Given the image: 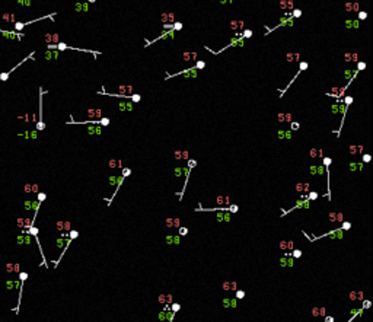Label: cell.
<instances>
[{
  "label": "cell",
  "instance_id": "1",
  "mask_svg": "<svg viewBox=\"0 0 373 322\" xmlns=\"http://www.w3.org/2000/svg\"><path fill=\"white\" fill-rule=\"evenodd\" d=\"M55 15H57V13L54 12V13H51V15H45V16H41V18H37V19L28 21V22H15V24H13V31H16V32H21V31H22L25 26H28V25H32V24H35V22L44 21V19H52Z\"/></svg>",
  "mask_w": 373,
  "mask_h": 322
},
{
  "label": "cell",
  "instance_id": "2",
  "mask_svg": "<svg viewBox=\"0 0 373 322\" xmlns=\"http://www.w3.org/2000/svg\"><path fill=\"white\" fill-rule=\"evenodd\" d=\"M34 55H35V51H32V52H31L29 55H26V57L24 58V60H22V61H19V63H18V64H16L15 67H12V69H10L9 72H1V73H0V80H1V82L7 80V79H9V76H10L12 73H13V72H15V70H16V69H18L19 66H22V64L25 63L26 60H34Z\"/></svg>",
  "mask_w": 373,
  "mask_h": 322
},
{
  "label": "cell",
  "instance_id": "3",
  "mask_svg": "<svg viewBox=\"0 0 373 322\" xmlns=\"http://www.w3.org/2000/svg\"><path fill=\"white\" fill-rule=\"evenodd\" d=\"M244 38H241V37H235V40H232L230 42H229V45H226V47H223L222 50H219V51H213V50H210L208 47H206V50H208L211 54H220L222 51H224V50H227V48H230V47H242L244 45Z\"/></svg>",
  "mask_w": 373,
  "mask_h": 322
},
{
  "label": "cell",
  "instance_id": "4",
  "mask_svg": "<svg viewBox=\"0 0 373 322\" xmlns=\"http://www.w3.org/2000/svg\"><path fill=\"white\" fill-rule=\"evenodd\" d=\"M175 37V31L174 29H166L165 32H162V35H159L157 38H155V40H144V47H149L152 44H155V42H157V41H160V40H166V38H174Z\"/></svg>",
  "mask_w": 373,
  "mask_h": 322
},
{
  "label": "cell",
  "instance_id": "5",
  "mask_svg": "<svg viewBox=\"0 0 373 322\" xmlns=\"http://www.w3.org/2000/svg\"><path fill=\"white\" fill-rule=\"evenodd\" d=\"M99 95H108V96H118V98H125V99H130L133 104H136V102H140V99H142V96L140 95H121V93H108V92H98Z\"/></svg>",
  "mask_w": 373,
  "mask_h": 322
},
{
  "label": "cell",
  "instance_id": "6",
  "mask_svg": "<svg viewBox=\"0 0 373 322\" xmlns=\"http://www.w3.org/2000/svg\"><path fill=\"white\" fill-rule=\"evenodd\" d=\"M308 67H309V63H308V61H300V64H299V72H298V73H296V74H295V77H293V79H292V82H290V83H289V85H287V88H286V89H284V91H281V93H280V98H281V96H283V95H284V92H286V91H287V89H289V88H290V86H292V83H293V82H295V80H296V79H298V77H299V74H300V72H303V70H306V69H308Z\"/></svg>",
  "mask_w": 373,
  "mask_h": 322
},
{
  "label": "cell",
  "instance_id": "7",
  "mask_svg": "<svg viewBox=\"0 0 373 322\" xmlns=\"http://www.w3.org/2000/svg\"><path fill=\"white\" fill-rule=\"evenodd\" d=\"M0 35L6 37L7 40H18V41H21L24 37V34H19L16 31H4V29H0Z\"/></svg>",
  "mask_w": 373,
  "mask_h": 322
},
{
  "label": "cell",
  "instance_id": "8",
  "mask_svg": "<svg viewBox=\"0 0 373 322\" xmlns=\"http://www.w3.org/2000/svg\"><path fill=\"white\" fill-rule=\"evenodd\" d=\"M45 92L42 91V88H40V121L37 123V130H44V123H42V95Z\"/></svg>",
  "mask_w": 373,
  "mask_h": 322
},
{
  "label": "cell",
  "instance_id": "9",
  "mask_svg": "<svg viewBox=\"0 0 373 322\" xmlns=\"http://www.w3.org/2000/svg\"><path fill=\"white\" fill-rule=\"evenodd\" d=\"M86 114L89 118H101L103 112H102V109H98V108H89L86 111Z\"/></svg>",
  "mask_w": 373,
  "mask_h": 322
},
{
  "label": "cell",
  "instance_id": "10",
  "mask_svg": "<svg viewBox=\"0 0 373 322\" xmlns=\"http://www.w3.org/2000/svg\"><path fill=\"white\" fill-rule=\"evenodd\" d=\"M160 19L163 21V25L174 24V22H175V15H174V13H163V15L160 16Z\"/></svg>",
  "mask_w": 373,
  "mask_h": 322
},
{
  "label": "cell",
  "instance_id": "11",
  "mask_svg": "<svg viewBox=\"0 0 373 322\" xmlns=\"http://www.w3.org/2000/svg\"><path fill=\"white\" fill-rule=\"evenodd\" d=\"M45 41H47V44H57V42H60L58 41V34H47L45 35Z\"/></svg>",
  "mask_w": 373,
  "mask_h": 322
},
{
  "label": "cell",
  "instance_id": "12",
  "mask_svg": "<svg viewBox=\"0 0 373 322\" xmlns=\"http://www.w3.org/2000/svg\"><path fill=\"white\" fill-rule=\"evenodd\" d=\"M58 58V51L57 50H47L45 51V60H55Z\"/></svg>",
  "mask_w": 373,
  "mask_h": 322
},
{
  "label": "cell",
  "instance_id": "13",
  "mask_svg": "<svg viewBox=\"0 0 373 322\" xmlns=\"http://www.w3.org/2000/svg\"><path fill=\"white\" fill-rule=\"evenodd\" d=\"M163 28L165 29H174L175 32H176V31H181L184 28V25L181 24V22H174V24H169V25H163Z\"/></svg>",
  "mask_w": 373,
  "mask_h": 322
},
{
  "label": "cell",
  "instance_id": "14",
  "mask_svg": "<svg viewBox=\"0 0 373 322\" xmlns=\"http://www.w3.org/2000/svg\"><path fill=\"white\" fill-rule=\"evenodd\" d=\"M280 7L283 10H292L293 9V0H283V1H280Z\"/></svg>",
  "mask_w": 373,
  "mask_h": 322
},
{
  "label": "cell",
  "instance_id": "15",
  "mask_svg": "<svg viewBox=\"0 0 373 322\" xmlns=\"http://www.w3.org/2000/svg\"><path fill=\"white\" fill-rule=\"evenodd\" d=\"M244 21H232L230 22V28L233 29V31H241V29H244Z\"/></svg>",
  "mask_w": 373,
  "mask_h": 322
},
{
  "label": "cell",
  "instance_id": "16",
  "mask_svg": "<svg viewBox=\"0 0 373 322\" xmlns=\"http://www.w3.org/2000/svg\"><path fill=\"white\" fill-rule=\"evenodd\" d=\"M1 19H3V21H6V22H10V24L18 22V21H16V18H15V13H3V15H1Z\"/></svg>",
  "mask_w": 373,
  "mask_h": 322
},
{
  "label": "cell",
  "instance_id": "17",
  "mask_svg": "<svg viewBox=\"0 0 373 322\" xmlns=\"http://www.w3.org/2000/svg\"><path fill=\"white\" fill-rule=\"evenodd\" d=\"M198 54L197 52H184V60L185 61H197Z\"/></svg>",
  "mask_w": 373,
  "mask_h": 322
},
{
  "label": "cell",
  "instance_id": "18",
  "mask_svg": "<svg viewBox=\"0 0 373 322\" xmlns=\"http://www.w3.org/2000/svg\"><path fill=\"white\" fill-rule=\"evenodd\" d=\"M344 60L346 61H359V57L356 52H346L344 54Z\"/></svg>",
  "mask_w": 373,
  "mask_h": 322
},
{
  "label": "cell",
  "instance_id": "19",
  "mask_svg": "<svg viewBox=\"0 0 373 322\" xmlns=\"http://www.w3.org/2000/svg\"><path fill=\"white\" fill-rule=\"evenodd\" d=\"M120 92H123L121 95H128V93L133 92V86H130V85H121V86H120Z\"/></svg>",
  "mask_w": 373,
  "mask_h": 322
},
{
  "label": "cell",
  "instance_id": "20",
  "mask_svg": "<svg viewBox=\"0 0 373 322\" xmlns=\"http://www.w3.org/2000/svg\"><path fill=\"white\" fill-rule=\"evenodd\" d=\"M217 220H219V222H222V220H223V222H229V220H230V214L222 211V213L217 214Z\"/></svg>",
  "mask_w": 373,
  "mask_h": 322
},
{
  "label": "cell",
  "instance_id": "21",
  "mask_svg": "<svg viewBox=\"0 0 373 322\" xmlns=\"http://www.w3.org/2000/svg\"><path fill=\"white\" fill-rule=\"evenodd\" d=\"M118 108L121 109V111H131L133 109V104H128V102H121L120 105H118Z\"/></svg>",
  "mask_w": 373,
  "mask_h": 322
},
{
  "label": "cell",
  "instance_id": "22",
  "mask_svg": "<svg viewBox=\"0 0 373 322\" xmlns=\"http://www.w3.org/2000/svg\"><path fill=\"white\" fill-rule=\"evenodd\" d=\"M289 15H290V18L296 19V18H300V16H302V10H300V9H292V12H290Z\"/></svg>",
  "mask_w": 373,
  "mask_h": 322
},
{
  "label": "cell",
  "instance_id": "23",
  "mask_svg": "<svg viewBox=\"0 0 373 322\" xmlns=\"http://www.w3.org/2000/svg\"><path fill=\"white\" fill-rule=\"evenodd\" d=\"M252 29H244L242 31V34H241V38H244V40H248V38H251L252 37Z\"/></svg>",
  "mask_w": 373,
  "mask_h": 322
},
{
  "label": "cell",
  "instance_id": "24",
  "mask_svg": "<svg viewBox=\"0 0 373 322\" xmlns=\"http://www.w3.org/2000/svg\"><path fill=\"white\" fill-rule=\"evenodd\" d=\"M299 52H287V61H295V60H299Z\"/></svg>",
  "mask_w": 373,
  "mask_h": 322
},
{
  "label": "cell",
  "instance_id": "25",
  "mask_svg": "<svg viewBox=\"0 0 373 322\" xmlns=\"http://www.w3.org/2000/svg\"><path fill=\"white\" fill-rule=\"evenodd\" d=\"M75 9L77 10V12H82V10H83V12H86V10H88V4H85V3H77V4L75 6Z\"/></svg>",
  "mask_w": 373,
  "mask_h": 322
},
{
  "label": "cell",
  "instance_id": "26",
  "mask_svg": "<svg viewBox=\"0 0 373 322\" xmlns=\"http://www.w3.org/2000/svg\"><path fill=\"white\" fill-rule=\"evenodd\" d=\"M296 190H298L299 193L308 191V190H309V184H298V185H296Z\"/></svg>",
  "mask_w": 373,
  "mask_h": 322
},
{
  "label": "cell",
  "instance_id": "27",
  "mask_svg": "<svg viewBox=\"0 0 373 322\" xmlns=\"http://www.w3.org/2000/svg\"><path fill=\"white\" fill-rule=\"evenodd\" d=\"M204 67H206V61H203V60H197V61H195V66H194L195 70H201V69H204Z\"/></svg>",
  "mask_w": 373,
  "mask_h": 322
},
{
  "label": "cell",
  "instance_id": "28",
  "mask_svg": "<svg viewBox=\"0 0 373 322\" xmlns=\"http://www.w3.org/2000/svg\"><path fill=\"white\" fill-rule=\"evenodd\" d=\"M18 4L24 6V7H28V6H31V0H18Z\"/></svg>",
  "mask_w": 373,
  "mask_h": 322
},
{
  "label": "cell",
  "instance_id": "29",
  "mask_svg": "<svg viewBox=\"0 0 373 322\" xmlns=\"http://www.w3.org/2000/svg\"><path fill=\"white\" fill-rule=\"evenodd\" d=\"M346 7H347V12H353V9H359V4H350V3H347L346 4Z\"/></svg>",
  "mask_w": 373,
  "mask_h": 322
},
{
  "label": "cell",
  "instance_id": "30",
  "mask_svg": "<svg viewBox=\"0 0 373 322\" xmlns=\"http://www.w3.org/2000/svg\"><path fill=\"white\" fill-rule=\"evenodd\" d=\"M89 133H91V134H99V133H101V128H99V127H95V128L89 127Z\"/></svg>",
  "mask_w": 373,
  "mask_h": 322
},
{
  "label": "cell",
  "instance_id": "31",
  "mask_svg": "<svg viewBox=\"0 0 373 322\" xmlns=\"http://www.w3.org/2000/svg\"><path fill=\"white\" fill-rule=\"evenodd\" d=\"M366 18H367V13H366L364 10H360V12H359V19H360V21H364Z\"/></svg>",
  "mask_w": 373,
  "mask_h": 322
},
{
  "label": "cell",
  "instance_id": "32",
  "mask_svg": "<svg viewBox=\"0 0 373 322\" xmlns=\"http://www.w3.org/2000/svg\"><path fill=\"white\" fill-rule=\"evenodd\" d=\"M29 233H31L32 236H35V238H37V235H38V229H37V227H34V226H31V227H29Z\"/></svg>",
  "mask_w": 373,
  "mask_h": 322
},
{
  "label": "cell",
  "instance_id": "33",
  "mask_svg": "<svg viewBox=\"0 0 373 322\" xmlns=\"http://www.w3.org/2000/svg\"><path fill=\"white\" fill-rule=\"evenodd\" d=\"M364 67H366V63H357V72H360V70H364Z\"/></svg>",
  "mask_w": 373,
  "mask_h": 322
},
{
  "label": "cell",
  "instance_id": "34",
  "mask_svg": "<svg viewBox=\"0 0 373 322\" xmlns=\"http://www.w3.org/2000/svg\"><path fill=\"white\" fill-rule=\"evenodd\" d=\"M19 278H21V283H24L26 278H28V272H21V274H19Z\"/></svg>",
  "mask_w": 373,
  "mask_h": 322
},
{
  "label": "cell",
  "instance_id": "35",
  "mask_svg": "<svg viewBox=\"0 0 373 322\" xmlns=\"http://www.w3.org/2000/svg\"><path fill=\"white\" fill-rule=\"evenodd\" d=\"M165 224H166V227H172L174 226V219H166Z\"/></svg>",
  "mask_w": 373,
  "mask_h": 322
},
{
  "label": "cell",
  "instance_id": "36",
  "mask_svg": "<svg viewBox=\"0 0 373 322\" xmlns=\"http://www.w3.org/2000/svg\"><path fill=\"white\" fill-rule=\"evenodd\" d=\"M223 289H224V290L232 289V281H226V283H223Z\"/></svg>",
  "mask_w": 373,
  "mask_h": 322
},
{
  "label": "cell",
  "instance_id": "37",
  "mask_svg": "<svg viewBox=\"0 0 373 322\" xmlns=\"http://www.w3.org/2000/svg\"><path fill=\"white\" fill-rule=\"evenodd\" d=\"M117 165H118V162H117L115 159H111V160H109V168H117Z\"/></svg>",
  "mask_w": 373,
  "mask_h": 322
},
{
  "label": "cell",
  "instance_id": "38",
  "mask_svg": "<svg viewBox=\"0 0 373 322\" xmlns=\"http://www.w3.org/2000/svg\"><path fill=\"white\" fill-rule=\"evenodd\" d=\"M45 198H47V196H45L44 193H38V201H40V203H41V201H44Z\"/></svg>",
  "mask_w": 373,
  "mask_h": 322
},
{
  "label": "cell",
  "instance_id": "39",
  "mask_svg": "<svg viewBox=\"0 0 373 322\" xmlns=\"http://www.w3.org/2000/svg\"><path fill=\"white\" fill-rule=\"evenodd\" d=\"M278 121L280 123H286V114H278Z\"/></svg>",
  "mask_w": 373,
  "mask_h": 322
},
{
  "label": "cell",
  "instance_id": "40",
  "mask_svg": "<svg viewBox=\"0 0 373 322\" xmlns=\"http://www.w3.org/2000/svg\"><path fill=\"white\" fill-rule=\"evenodd\" d=\"M329 220L331 222H337V213H331L329 214Z\"/></svg>",
  "mask_w": 373,
  "mask_h": 322
},
{
  "label": "cell",
  "instance_id": "41",
  "mask_svg": "<svg viewBox=\"0 0 373 322\" xmlns=\"http://www.w3.org/2000/svg\"><path fill=\"white\" fill-rule=\"evenodd\" d=\"M175 157H176V159H182V152H181V150H176V152H175Z\"/></svg>",
  "mask_w": 373,
  "mask_h": 322
},
{
  "label": "cell",
  "instance_id": "42",
  "mask_svg": "<svg viewBox=\"0 0 373 322\" xmlns=\"http://www.w3.org/2000/svg\"><path fill=\"white\" fill-rule=\"evenodd\" d=\"M188 233V229L187 227H181L179 229V235H187Z\"/></svg>",
  "mask_w": 373,
  "mask_h": 322
},
{
  "label": "cell",
  "instance_id": "43",
  "mask_svg": "<svg viewBox=\"0 0 373 322\" xmlns=\"http://www.w3.org/2000/svg\"><path fill=\"white\" fill-rule=\"evenodd\" d=\"M300 255H302V251H300V249H296V251L293 252V257H295V258H299Z\"/></svg>",
  "mask_w": 373,
  "mask_h": 322
},
{
  "label": "cell",
  "instance_id": "44",
  "mask_svg": "<svg viewBox=\"0 0 373 322\" xmlns=\"http://www.w3.org/2000/svg\"><path fill=\"white\" fill-rule=\"evenodd\" d=\"M244 296H245V293H244L242 290H238V293H236V297H238V299H242Z\"/></svg>",
  "mask_w": 373,
  "mask_h": 322
},
{
  "label": "cell",
  "instance_id": "45",
  "mask_svg": "<svg viewBox=\"0 0 373 322\" xmlns=\"http://www.w3.org/2000/svg\"><path fill=\"white\" fill-rule=\"evenodd\" d=\"M357 149H359V147H357V146H351V147H350V153H351V155H354V153H357Z\"/></svg>",
  "mask_w": 373,
  "mask_h": 322
},
{
  "label": "cell",
  "instance_id": "46",
  "mask_svg": "<svg viewBox=\"0 0 373 322\" xmlns=\"http://www.w3.org/2000/svg\"><path fill=\"white\" fill-rule=\"evenodd\" d=\"M308 198H310V200H316V198H318V194H316V193H310Z\"/></svg>",
  "mask_w": 373,
  "mask_h": 322
},
{
  "label": "cell",
  "instance_id": "47",
  "mask_svg": "<svg viewBox=\"0 0 373 322\" xmlns=\"http://www.w3.org/2000/svg\"><path fill=\"white\" fill-rule=\"evenodd\" d=\"M25 207H26V210H31V207H32V201H25Z\"/></svg>",
  "mask_w": 373,
  "mask_h": 322
},
{
  "label": "cell",
  "instance_id": "48",
  "mask_svg": "<svg viewBox=\"0 0 373 322\" xmlns=\"http://www.w3.org/2000/svg\"><path fill=\"white\" fill-rule=\"evenodd\" d=\"M290 124H292V127H290L292 130H299V123H290Z\"/></svg>",
  "mask_w": 373,
  "mask_h": 322
},
{
  "label": "cell",
  "instance_id": "49",
  "mask_svg": "<svg viewBox=\"0 0 373 322\" xmlns=\"http://www.w3.org/2000/svg\"><path fill=\"white\" fill-rule=\"evenodd\" d=\"M230 211H233V213H236L238 211V206H230V208H229Z\"/></svg>",
  "mask_w": 373,
  "mask_h": 322
},
{
  "label": "cell",
  "instance_id": "50",
  "mask_svg": "<svg viewBox=\"0 0 373 322\" xmlns=\"http://www.w3.org/2000/svg\"><path fill=\"white\" fill-rule=\"evenodd\" d=\"M73 238H77V232L76 230H72V233H70V239H73Z\"/></svg>",
  "mask_w": 373,
  "mask_h": 322
},
{
  "label": "cell",
  "instance_id": "51",
  "mask_svg": "<svg viewBox=\"0 0 373 322\" xmlns=\"http://www.w3.org/2000/svg\"><path fill=\"white\" fill-rule=\"evenodd\" d=\"M350 227H351V224H350V223H344V224H343V227H341V229H343V230H344V229H350Z\"/></svg>",
  "mask_w": 373,
  "mask_h": 322
},
{
  "label": "cell",
  "instance_id": "52",
  "mask_svg": "<svg viewBox=\"0 0 373 322\" xmlns=\"http://www.w3.org/2000/svg\"><path fill=\"white\" fill-rule=\"evenodd\" d=\"M363 160H364V162H369V160H370V155H364V156H363Z\"/></svg>",
  "mask_w": 373,
  "mask_h": 322
},
{
  "label": "cell",
  "instance_id": "53",
  "mask_svg": "<svg viewBox=\"0 0 373 322\" xmlns=\"http://www.w3.org/2000/svg\"><path fill=\"white\" fill-rule=\"evenodd\" d=\"M174 226L175 227H179V219H174Z\"/></svg>",
  "mask_w": 373,
  "mask_h": 322
},
{
  "label": "cell",
  "instance_id": "54",
  "mask_svg": "<svg viewBox=\"0 0 373 322\" xmlns=\"http://www.w3.org/2000/svg\"><path fill=\"white\" fill-rule=\"evenodd\" d=\"M165 300H166V297L163 296V295H160V296H159V302H160V303H163Z\"/></svg>",
  "mask_w": 373,
  "mask_h": 322
},
{
  "label": "cell",
  "instance_id": "55",
  "mask_svg": "<svg viewBox=\"0 0 373 322\" xmlns=\"http://www.w3.org/2000/svg\"><path fill=\"white\" fill-rule=\"evenodd\" d=\"M123 172H124V173H123V176H127V175H130V173H131V171H130V169H124Z\"/></svg>",
  "mask_w": 373,
  "mask_h": 322
},
{
  "label": "cell",
  "instance_id": "56",
  "mask_svg": "<svg viewBox=\"0 0 373 322\" xmlns=\"http://www.w3.org/2000/svg\"><path fill=\"white\" fill-rule=\"evenodd\" d=\"M25 193H31V185H29V184L25 185Z\"/></svg>",
  "mask_w": 373,
  "mask_h": 322
},
{
  "label": "cell",
  "instance_id": "57",
  "mask_svg": "<svg viewBox=\"0 0 373 322\" xmlns=\"http://www.w3.org/2000/svg\"><path fill=\"white\" fill-rule=\"evenodd\" d=\"M280 247H281V249H286V248H287V242H281Z\"/></svg>",
  "mask_w": 373,
  "mask_h": 322
},
{
  "label": "cell",
  "instance_id": "58",
  "mask_svg": "<svg viewBox=\"0 0 373 322\" xmlns=\"http://www.w3.org/2000/svg\"><path fill=\"white\" fill-rule=\"evenodd\" d=\"M293 247H295V245H293V242H292V241H290V242H287V248L293 249Z\"/></svg>",
  "mask_w": 373,
  "mask_h": 322
},
{
  "label": "cell",
  "instance_id": "59",
  "mask_svg": "<svg viewBox=\"0 0 373 322\" xmlns=\"http://www.w3.org/2000/svg\"><path fill=\"white\" fill-rule=\"evenodd\" d=\"M172 309H174V310H178V309H179V305H172Z\"/></svg>",
  "mask_w": 373,
  "mask_h": 322
},
{
  "label": "cell",
  "instance_id": "60",
  "mask_svg": "<svg viewBox=\"0 0 373 322\" xmlns=\"http://www.w3.org/2000/svg\"><path fill=\"white\" fill-rule=\"evenodd\" d=\"M312 312H313V315H315V316H316V315H319V313H318V312H319V310H318V309H313V310H312Z\"/></svg>",
  "mask_w": 373,
  "mask_h": 322
},
{
  "label": "cell",
  "instance_id": "61",
  "mask_svg": "<svg viewBox=\"0 0 373 322\" xmlns=\"http://www.w3.org/2000/svg\"><path fill=\"white\" fill-rule=\"evenodd\" d=\"M332 321H334L332 318H328V319H326V322H332Z\"/></svg>",
  "mask_w": 373,
  "mask_h": 322
},
{
  "label": "cell",
  "instance_id": "62",
  "mask_svg": "<svg viewBox=\"0 0 373 322\" xmlns=\"http://www.w3.org/2000/svg\"><path fill=\"white\" fill-rule=\"evenodd\" d=\"M96 0H88V3H95Z\"/></svg>",
  "mask_w": 373,
  "mask_h": 322
},
{
  "label": "cell",
  "instance_id": "63",
  "mask_svg": "<svg viewBox=\"0 0 373 322\" xmlns=\"http://www.w3.org/2000/svg\"><path fill=\"white\" fill-rule=\"evenodd\" d=\"M0 88H1V80H0Z\"/></svg>",
  "mask_w": 373,
  "mask_h": 322
}]
</instances>
